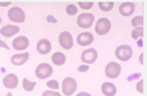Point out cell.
I'll return each mask as SVG.
<instances>
[{
	"label": "cell",
	"instance_id": "17",
	"mask_svg": "<svg viewBox=\"0 0 147 96\" xmlns=\"http://www.w3.org/2000/svg\"><path fill=\"white\" fill-rule=\"evenodd\" d=\"M102 93L106 96H114L117 93V88L115 85L111 82H105L102 85Z\"/></svg>",
	"mask_w": 147,
	"mask_h": 96
},
{
	"label": "cell",
	"instance_id": "34",
	"mask_svg": "<svg viewBox=\"0 0 147 96\" xmlns=\"http://www.w3.org/2000/svg\"><path fill=\"white\" fill-rule=\"evenodd\" d=\"M7 96H13V95H12L11 93H8L7 95Z\"/></svg>",
	"mask_w": 147,
	"mask_h": 96
},
{
	"label": "cell",
	"instance_id": "19",
	"mask_svg": "<svg viewBox=\"0 0 147 96\" xmlns=\"http://www.w3.org/2000/svg\"><path fill=\"white\" fill-rule=\"evenodd\" d=\"M36 85V82H29L27 79L24 78L23 79V87L24 90L27 92H31L34 90L35 85Z\"/></svg>",
	"mask_w": 147,
	"mask_h": 96
},
{
	"label": "cell",
	"instance_id": "5",
	"mask_svg": "<svg viewBox=\"0 0 147 96\" xmlns=\"http://www.w3.org/2000/svg\"><path fill=\"white\" fill-rule=\"evenodd\" d=\"M7 15L9 20L16 23H23L26 19V15L24 10L18 7L9 9Z\"/></svg>",
	"mask_w": 147,
	"mask_h": 96
},
{
	"label": "cell",
	"instance_id": "6",
	"mask_svg": "<svg viewBox=\"0 0 147 96\" xmlns=\"http://www.w3.org/2000/svg\"><path fill=\"white\" fill-rule=\"evenodd\" d=\"M105 73L107 77L110 79H117L121 73V66L117 62H111L108 63L105 68Z\"/></svg>",
	"mask_w": 147,
	"mask_h": 96
},
{
	"label": "cell",
	"instance_id": "10",
	"mask_svg": "<svg viewBox=\"0 0 147 96\" xmlns=\"http://www.w3.org/2000/svg\"><path fill=\"white\" fill-rule=\"evenodd\" d=\"M29 41L28 38L24 36H20L16 38L13 42V47L16 50H24L28 48Z\"/></svg>",
	"mask_w": 147,
	"mask_h": 96
},
{
	"label": "cell",
	"instance_id": "4",
	"mask_svg": "<svg viewBox=\"0 0 147 96\" xmlns=\"http://www.w3.org/2000/svg\"><path fill=\"white\" fill-rule=\"evenodd\" d=\"M111 21L108 18L101 17L96 23L95 30H96L97 34L103 36L109 32V31L111 30Z\"/></svg>",
	"mask_w": 147,
	"mask_h": 96
},
{
	"label": "cell",
	"instance_id": "25",
	"mask_svg": "<svg viewBox=\"0 0 147 96\" xmlns=\"http://www.w3.org/2000/svg\"><path fill=\"white\" fill-rule=\"evenodd\" d=\"M79 6L83 9H90L93 6V2H79Z\"/></svg>",
	"mask_w": 147,
	"mask_h": 96
},
{
	"label": "cell",
	"instance_id": "30",
	"mask_svg": "<svg viewBox=\"0 0 147 96\" xmlns=\"http://www.w3.org/2000/svg\"><path fill=\"white\" fill-rule=\"evenodd\" d=\"M0 47H4V48H6L7 50H9V47H8L7 44L2 40H0Z\"/></svg>",
	"mask_w": 147,
	"mask_h": 96
},
{
	"label": "cell",
	"instance_id": "26",
	"mask_svg": "<svg viewBox=\"0 0 147 96\" xmlns=\"http://www.w3.org/2000/svg\"><path fill=\"white\" fill-rule=\"evenodd\" d=\"M42 96H61V94L58 92L50 91V90H47L43 93Z\"/></svg>",
	"mask_w": 147,
	"mask_h": 96
},
{
	"label": "cell",
	"instance_id": "8",
	"mask_svg": "<svg viewBox=\"0 0 147 96\" xmlns=\"http://www.w3.org/2000/svg\"><path fill=\"white\" fill-rule=\"evenodd\" d=\"M59 43L64 50H70L73 47L74 42L71 34L68 32H63L59 35L58 37Z\"/></svg>",
	"mask_w": 147,
	"mask_h": 96
},
{
	"label": "cell",
	"instance_id": "15",
	"mask_svg": "<svg viewBox=\"0 0 147 96\" xmlns=\"http://www.w3.org/2000/svg\"><path fill=\"white\" fill-rule=\"evenodd\" d=\"M136 5L132 2H125L119 7V13L123 16H130L135 11Z\"/></svg>",
	"mask_w": 147,
	"mask_h": 96
},
{
	"label": "cell",
	"instance_id": "13",
	"mask_svg": "<svg viewBox=\"0 0 147 96\" xmlns=\"http://www.w3.org/2000/svg\"><path fill=\"white\" fill-rule=\"evenodd\" d=\"M93 40L94 37L92 34L90 32H83L77 36V41L80 45L85 47L92 44Z\"/></svg>",
	"mask_w": 147,
	"mask_h": 96
},
{
	"label": "cell",
	"instance_id": "27",
	"mask_svg": "<svg viewBox=\"0 0 147 96\" xmlns=\"http://www.w3.org/2000/svg\"><path fill=\"white\" fill-rule=\"evenodd\" d=\"M143 83H144V80L142 79L139 82H138V84L136 85V89L141 93H144V85H143Z\"/></svg>",
	"mask_w": 147,
	"mask_h": 96
},
{
	"label": "cell",
	"instance_id": "31",
	"mask_svg": "<svg viewBox=\"0 0 147 96\" xmlns=\"http://www.w3.org/2000/svg\"><path fill=\"white\" fill-rule=\"evenodd\" d=\"M76 96H91L89 93H85V92H82V93H78Z\"/></svg>",
	"mask_w": 147,
	"mask_h": 96
},
{
	"label": "cell",
	"instance_id": "1",
	"mask_svg": "<svg viewBox=\"0 0 147 96\" xmlns=\"http://www.w3.org/2000/svg\"><path fill=\"white\" fill-rule=\"evenodd\" d=\"M116 57L121 61H127L133 56V50L130 46L127 44H123L117 48L115 51Z\"/></svg>",
	"mask_w": 147,
	"mask_h": 96
},
{
	"label": "cell",
	"instance_id": "7",
	"mask_svg": "<svg viewBox=\"0 0 147 96\" xmlns=\"http://www.w3.org/2000/svg\"><path fill=\"white\" fill-rule=\"evenodd\" d=\"M94 19L95 17L92 13H82L77 17V23L80 28H88L92 26Z\"/></svg>",
	"mask_w": 147,
	"mask_h": 96
},
{
	"label": "cell",
	"instance_id": "33",
	"mask_svg": "<svg viewBox=\"0 0 147 96\" xmlns=\"http://www.w3.org/2000/svg\"><path fill=\"white\" fill-rule=\"evenodd\" d=\"M141 64H143V53H141Z\"/></svg>",
	"mask_w": 147,
	"mask_h": 96
},
{
	"label": "cell",
	"instance_id": "16",
	"mask_svg": "<svg viewBox=\"0 0 147 96\" xmlns=\"http://www.w3.org/2000/svg\"><path fill=\"white\" fill-rule=\"evenodd\" d=\"M28 58H29L28 52L16 54L11 57V63L15 66H21L28 60Z\"/></svg>",
	"mask_w": 147,
	"mask_h": 96
},
{
	"label": "cell",
	"instance_id": "32",
	"mask_svg": "<svg viewBox=\"0 0 147 96\" xmlns=\"http://www.w3.org/2000/svg\"><path fill=\"white\" fill-rule=\"evenodd\" d=\"M10 3L11 2H0V6H2V7H7L8 6V5H10Z\"/></svg>",
	"mask_w": 147,
	"mask_h": 96
},
{
	"label": "cell",
	"instance_id": "22",
	"mask_svg": "<svg viewBox=\"0 0 147 96\" xmlns=\"http://www.w3.org/2000/svg\"><path fill=\"white\" fill-rule=\"evenodd\" d=\"M132 26L133 27H137L138 26H142L144 23V18L143 16H136L132 19Z\"/></svg>",
	"mask_w": 147,
	"mask_h": 96
},
{
	"label": "cell",
	"instance_id": "20",
	"mask_svg": "<svg viewBox=\"0 0 147 96\" xmlns=\"http://www.w3.org/2000/svg\"><path fill=\"white\" fill-rule=\"evenodd\" d=\"M98 7L102 11L109 12L113 9L114 2H99Z\"/></svg>",
	"mask_w": 147,
	"mask_h": 96
},
{
	"label": "cell",
	"instance_id": "14",
	"mask_svg": "<svg viewBox=\"0 0 147 96\" xmlns=\"http://www.w3.org/2000/svg\"><path fill=\"white\" fill-rule=\"evenodd\" d=\"M36 49H37L39 53H40L41 55H47L51 51V43L48 40H46V39L41 40L37 43Z\"/></svg>",
	"mask_w": 147,
	"mask_h": 96
},
{
	"label": "cell",
	"instance_id": "12",
	"mask_svg": "<svg viewBox=\"0 0 147 96\" xmlns=\"http://www.w3.org/2000/svg\"><path fill=\"white\" fill-rule=\"evenodd\" d=\"M20 32V28L17 26L7 25L2 27L0 30V34L6 38L12 37Z\"/></svg>",
	"mask_w": 147,
	"mask_h": 96
},
{
	"label": "cell",
	"instance_id": "23",
	"mask_svg": "<svg viewBox=\"0 0 147 96\" xmlns=\"http://www.w3.org/2000/svg\"><path fill=\"white\" fill-rule=\"evenodd\" d=\"M66 13L69 15H74L77 13L78 9H77V7L74 5H69L66 8Z\"/></svg>",
	"mask_w": 147,
	"mask_h": 96
},
{
	"label": "cell",
	"instance_id": "28",
	"mask_svg": "<svg viewBox=\"0 0 147 96\" xmlns=\"http://www.w3.org/2000/svg\"><path fill=\"white\" fill-rule=\"evenodd\" d=\"M89 69V66L88 65H82L78 68V71L80 72H86Z\"/></svg>",
	"mask_w": 147,
	"mask_h": 96
},
{
	"label": "cell",
	"instance_id": "24",
	"mask_svg": "<svg viewBox=\"0 0 147 96\" xmlns=\"http://www.w3.org/2000/svg\"><path fill=\"white\" fill-rule=\"evenodd\" d=\"M47 86L53 90H58L59 88V85L56 80H50L47 82Z\"/></svg>",
	"mask_w": 147,
	"mask_h": 96
},
{
	"label": "cell",
	"instance_id": "35",
	"mask_svg": "<svg viewBox=\"0 0 147 96\" xmlns=\"http://www.w3.org/2000/svg\"><path fill=\"white\" fill-rule=\"evenodd\" d=\"M1 23H2V18L0 17V24H1Z\"/></svg>",
	"mask_w": 147,
	"mask_h": 96
},
{
	"label": "cell",
	"instance_id": "9",
	"mask_svg": "<svg viewBox=\"0 0 147 96\" xmlns=\"http://www.w3.org/2000/svg\"><path fill=\"white\" fill-rule=\"evenodd\" d=\"M98 58V52L94 48H89L82 52L81 55L82 61L88 64H92Z\"/></svg>",
	"mask_w": 147,
	"mask_h": 96
},
{
	"label": "cell",
	"instance_id": "21",
	"mask_svg": "<svg viewBox=\"0 0 147 96\" xmlns=\"http://www.w3.org/2000/svg\"><path fill=\"white\" fill-rule=\"evenodd\" d=\"M144 36V28L142 26L138 27L132 32V37L133 40H137L140 36L142 37Z\"/></svg>",
	"mask_w": 147,
	"mask_h": 96
},
{
	"label": "cell",
	"instance_id": "11",
	"mask_svg": "<svg viewBox=\"0 0 147 96\" xmlns=\"http://www.w3.org/2000/svg\"><path fill=\"white\" fill-rule=\"evenodd\" d=\"M18 78L14 74H9L5 77L3 79V84L5 87L7 89H14L18 85Z\"/></svg>",
	"mask_w": 147,
	"mask_h": 96
},
{
	"label": "cell",
	"instance_id": "2",
	"mask_svg": "<svg viewBox=\"0 0 147 96\" xmlns=\"http://www.w3.org/2000/svg\"><path fill=\"white\" fill-rule=\"evenodd\" d=\"M77 87V82L71 77L64 79L62 83V91L66 96H71L75 93Z\"/></svg>",
	"mask_w": 147,
	"mask_h": 96
},
{
	"label": "cell",
	"instance_id": "29",
	"mask_svg": "<svg viewBox=\"0 0 147 96\" xmlns=\"http://www.w3.org/2000/svg\"><path fill=\"white\" fill-rule=\"evenodd\" d=\"M47 21L50 23H57V20L53 17V15H48L47 17Z\"/></svg>",
	"mask_w": 147,
	"mask_h": 96
},
{
	"label": "cell",
	"instance_id": "3",
	"mask_svg": "<svg viewBox=\"0 0 147 96\" xmlns=\"http://www.w3.org/2000/svg\"><path fill=\"white\" fill-rule=\"evenodd\" d=\"M53 72V67L50 64L46 63H43L39 64L36 67L35 74L36 76L40 79H45L50 77Z\"/></svg>",
	"mask_w": 147,
	"mask_h": 96
},
{
	"label": "cell",
	"instance_id": "18",
	"mask_svg": "<svg viewBox=\"0 0 147 96\" xmlns=\"http://www.w3.org/2000/svg\"><path fill=\"white\" fill-rule=\"evenodd\" d=\"M52 61L56 66H62L66 62V55L61 52H56L52 55Z\"/></svg>",
	"mask_w": 147,
	"mask_h": 96
}]
</instances>
